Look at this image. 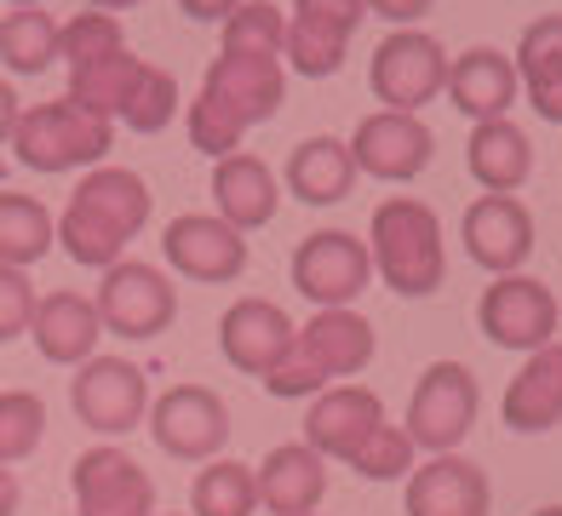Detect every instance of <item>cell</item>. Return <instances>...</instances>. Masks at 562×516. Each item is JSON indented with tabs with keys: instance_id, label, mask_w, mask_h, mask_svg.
<instances>
[{
	"instance_id": "cell-1",
	"label": "cell",
	"mask_w": 562,
	"mask_h": 516,
	"mask_svg": "<svg viewBox=\"0 0 562 516\" xmlns=\"http://www.w3.org/2000/svg\"><path fill=\"white\" fill-rule=\"evenodd\" d=\"M149 206H156V195H149V184L138 172L98 167V172L81 178V190L69 195L64 218H58V242L75 265L110 270V265H121L126 242L149 224Z\"/></svg>"
},
{
	"instance_id": "cell-2",
	"label": "cell",
	"mask_w": 562,
	"mask_h": 516,
	"mask_svg": "<svg viewBox=\"0 0 562 516\" xmlns=\"http://www.w3.org/2000/svg\"><path fill=\"white\" fill-rule=\"evenodd\" d=\"M368 258L385 276V288L402 299H430L448 276V247H442V218L425 201H379L368 224Z\"/></svg>"
},
{
	"instance_id": "cell-3",
	"label": "cell",
	"mask_w": 562,
	"mask_h": 516,
	"mask_svg": "<svg viewBox=\"0 0 562 516\" xmlns=\"http://www.w3.org/2000/svg\"><path fill=\"white\" fill-rule=\"evenodd\" d=\"M115 144V126L98 121L87 110H75L69 98H53V103H35V110L18 115V133H12V149L30 172H75V167H92L104 161Z\"/></svg>"
},
{
	"instance_id": "cell-4",
	"label": "cell",
	"mask_w": 562,
	"mask_h": 516,
	"mask_svg": "<svg viewBox=\"0 0 562 516\" xmlns=\"http://www.w3.org/2000/svg\"><path fill=\"white\" fill-rule=\"evenodd\" d=\"M476 373L465 361H430L407 402V442L425 453H453L476 425Z\"/></svg>"
},
{
	"instance_id": "cell-5",
	"label": "cell",
	"mask_w": 562,
	"mask_h": 516,
	"mask_svg": "<svg viewBox=\"0 0 562 516\" xmlns=\"http://www.w3.org/2000/svg\"><path fill=\"white\" fill-rule=\"evenodd\" d=\"M368 81H373V98L385 103V110L419 115V103H430L448 87V52L425 30H396L373 46Z\"/></svg>"
},
{
	"instance_id": "cell-6",
	"label": "cell",
	"mask_w": 562,
	"mask_h": 516,
	"mask_svg": "<svg viewBox=\"0 0 562 516\" xmlns=\"http://www.w3.org/2000/svg\"><path fill=\"white\" fill-rule=\"evenodd\" d=\"M75 419L98 436H126L149 413V379L126 356H87L69 379Z\"/></svg>"
},
{
	"instance_id": "cell-7",
	"label": "cell",
	"mask_w": 562,
	"mask_h": 516,
	"mask_svg": "<svg viewBox=\"0 0 562 516\" xmlns=\"http://www.w3.org/2000/svg\"><path fill=\"white\" fill-rule=\"evenodd\" d=\"M92 304H98L104 333H121V339H156V333H167L172 316H178L172 281L156 265H138V258L110 265L104 281H98V299Z\"/></svg>"
},
{
	"instance_id": "cell-8",
	"label": "cell",
	"mask_w": 562,
	"mask_h": 516,
	"mask_svg": "<svg viewBox=\"0 0 562 516\" xmlns=\"http://www.w3.org/2000/svg\"><path fill=\"white\" fill-rule=\"evenodd\" d=\"M368 276H373L368 242L350 236V229H316V236H304L299 253H293V288L316 310H350L362 299Z\"/></svg>"
},
{
	"instance_id": "cell-9",
	"label": "cell",
	"mask_w": 562,
	"mask_h": 516,
	"mask_svg": "<svg viewBox=\"0 0 562 516\" xmlns=\"http://www.w3.org/2000/svg\"><path fill=\"white\" fill-rule=\"evenodd\" d=\"M149 436L167 459H184V464H207L218 459L224 436H229V407L207 391V384H172L167 396L149 402Z\"/></svg>"
},
{
	"instance_id": "cell-10",
	"label": "cell",
	"mask_w": 562,
	"mask_h": 516,
	"mask_svg": "<svg viewBox=\"0 0 562 516\" xmlns=\"http://www.w3.org/2000/svg\"><path fill=\"white\" fill-rule=\"evenodd\" d=\"M476 322H482V339L488 345L533 356L557 333V299L533 276H494V288L476 304Z\"/></svg>"
},
{
	"instance_id": "cell-11",
	"label": "cell",
	"mask_w": 562,
	"mask_h": 516,
	"mask_svg": "<svg viewBox=\"0 0 562 516\" xmlns=\"http://www.w3.org/2000/svg\"><path fill=\"white\" fill-rule=\"evenodd\" d=\"M81 516H156V482L126 448H87L69 471Z\"/></svg>"
},
{
	"instance_id": "cell-12",
	"label": "cell",
	"mask_w": 562,
	"mask_h": 516,
	"mask_svg": "<svg viewBox=\"0 0 562 516\" xmlns=\"http://www.w3.org/2000/svg\"><path fill=\"white\" fill-rule=\"evenodd\" d=\"M430 149H437L430 126L419 115H396V110H373V115L356 121V133H350L356 172L379 178V184H407V178H419L430 167Z\"/></svg>"
},
{
	"instance_id": "cell-13",
	"label": "cell",
	"mask_w": 562,
	"mask_h": 516,
	"mask_svg": "<svg viewBox=\"0 0 562 516\" xmlns=\"http://www.w3.org/2000/svg\"><path fill=\"white\" fill-rule=\"evenodd\" d=\"M368 7L362 0H293L288 12V58L299 75H339L345 69V52H350V35L362 30Z\"/></svg>"
},
{
	"instance_id": "cell-14",
	"label": "cell",
	"mask_w": 562,
	"mask_h": 516,
	"mask_svg": "<svg viewBox=\"0 0 562 516\" xmlns=\"http://www.w3.org/2000/svg\"><path fill=\"white\" fill-rule=\"evenodd\" d=\"M161 253L178 276L190 281H236L247 270V236L236 224H224L218 213H184L167 224Z\"/></svg>"
},
{
	"instance_id": "cell-15",
	"label": "cell",
	"mask_w": 562,
	"mask_h": 516,
	"mask_svg": "<svg viewBox=\"0 0 562 516\" xmlns=\"http://www.w3.org/2000/svg\"><path fill=\"white\" fill-rule=\"evenodd\" d=\"M459 242L476 258L482 270L494 276H517L533 253V213L517 195H482L465 206V224H459Z\"/></svg>"
},
{
	"instance_id": "cell-16",
	"label": "cell",
	"mask_w": 562,
	"mask_h": 516,
	"mask_svg": "<svg viewBox=\"0 0 562 516\" xmlns=\"http://www.w3.org/2000/svg\"><path fill=\"white\" fill-rule=\"evenodd\" d=\"M293 316L281 304H270V299H236L224 310V322H218V350H224V361L236 373H247V379H265L281 356L293 350Z\"/></svg>"
},
{
	"instance_id": "cell-17",
	"label": "cell",
	"mask_w": 562,
	"mask_h": 516,
	"mask_svg": "<svg viewBox=\"0 0 562 516\" xmlns=\"http://www.w3.org/2000/svg\"><path fill=\"white\" fill-rule=\"evenodd\" d=\"M379 425H385V402L373 391H362V384H327L322 396H311V413H304V442L322 459H350Z\"/></svg>"
},
{
	"instance_id": "cell-18",
	"label": "cell",
	"mask_w": 562,
	"mask_h": 516,
	"mask_svg": "<svg viewBox=\"0 0 562 516\" xmlns=\"http://www.w3.org/2000/svg\"><path fill=\"white\" fill-rule=\"evenodd\" d=\"M201 92H213L224 110H236L247 126H259L281 110L288 98V75H281V58H252V52H218L201 75Z\"/></svg>"
},
{
	"instance_id": "cell-19",
	"label": "cell",
	"mask_w": 562,
	"mask_h": 516,
	"mask_svg": "<svg viewBox=\"0 0 562 516\" xmlns=\"http://www.w3.org/2000/svg\"><path fill=\"white\" fill-rule=\"evenodd\" d=\"M488 476L459 453H430L407 471V516H488Z\"/></svg>"
},
{
	"instance_id": "cell-20",
	"label": "cell",
	"mask_w": 562,
	"mask_h": 516,
	"mask_svg": "<svg viewBox=\"0 0 562 516\" xmlns=\"http://www.w3.org/2000/svg\"><path fill=\"white\" fill-rule=\"evenodd\" d=\"M30 339L46 361H58V368H81V361L98 350L104 339V322H98V304L87 293H46L35 299V316H30Z\"/></svg>"
},
{
	"instance_id": "cell-21",
	"label": "cell",
	"mask_w": 562,
	"mask_h": 516,
	"mask_svg": "<svg viewBox=\"0 0 562 516\" xmlns=\"http://www.w3.org/2000/svg\"><path fill=\"white\" fill-rule=\"evenodd\" d=\"M517 64H510V52L499 46H471V52H459V58L448 64V98H453V110L459 115H471V121H499L510 103H517Z\"/></svg>"
},
{
	"instance_id": "cell-22",
	"label": "cell",
	"mask_w": 562,
	"mask_h": 516,
	"mask_svg": "<svg viewBox=\"0 0 562 516\" xmlns=\"http://www.w3.org/2000/svg\"><path fill=\"white\" fill-rule=\"evenodd\" d=\"M252 482H259V505H270V516H311L327 494V459L311 442H281L265 453Z\"/></svg>"
},
{
	"instance_id": "cell-23",
	"label": "cell",
	"mask_w": 562,
	"mask_h": 516,
	"mask_svg": "<svg viewBox=\"0 0 562 516\" xmlns=\"http://www.w3.org/2000/svg\"><path fill=\"white\" fill-rule=\"evenodd\" d=\"M213 201H218V218L236 224L247 236V229H265L276 218L281 184H276V172L259 161V155L236 149V155H224V161H213Z\"/></svg>"
},
{
	"instance_id": "cell-24",
	"label": "cell",
	"mask_w": 562,
	"mask_h": 516,
	"mask_svg": "<svg viewBox=\"0 0 562 516\" xmlns=\"http://www.w3.org/2000/svg\"><path fill=\"white\" fill-rule=\"evenodd\" d=\"M293 345L327 373V384H334V379L362 373L373 361V327H368V316H356V310H316V316L299 327Z\"/></svg>"
},
{
	"instance_id": "cell-25",
	"label": "cell",
	"mask_w": 562,
	"mask_h": 516,
	"mask_svg": "<svg viewBox=\"0 0 562 516\" xmlns=\"http://www.w3.org/2000/svg\"><path fill=\"white\" fill-rule=\"evenodd\" d=\"M505 425L510 430H551L562 425V345H540L528 361H522V373L505 384Z\"/></svg>"
},
{
	"instance_id": "cell-26",
	"label": "cell",
	"mask_w": 562,
	"mask_h": 516,
	"mask_svg": "<svg viewBox=\"0 0 562 516\" xmlns=\"http://www.w3.org/2000/svg\"><path fill=\"white\" fill-rule=\"evenodd\" d=\"M465 161H471V178L488 195H517L533 172V144L517 121H476V133L465 144Z\"/></svg>"
},
{
	"instance_id": "cell-27",
	"label": "cell",
	"mask_w": 562,
	"mask_h": 516,
	"mask_svg": "<svg viewBox=\"0 0 562 516\" xmlns=\"http://www.w3.org/2000/svg\"><path fill=\"white\" fill-rule=\"evenodd\" d=\"M510 64H517V81L528 87V103L562 126V12H546L540 23H528Z\"/></svg>"
},
{
	"instance_id": "cell-28",
	"label": "cell",
	"mask_w": 562,
	"mask_h": 516,
	"mask_svg": "<svg viewBox=\"0 0 562 516\" xmlns=\"http://www.w3.org/2000/svg\"><path fill=\"white\" fill-rule=\"evenodd\" d=\"M350 184H356L350 144L327 138V133L293 144V155H288V190H293L304 206H334V201L350 195Z\"/></svg>"
},
{
	"instance_id": "cell-29",
	"label": "cell",
	"mask_w": 562,
	"mask_h": 516,
	"mask_svg": "<svg viewBox=\"0 0 562 516\" xmlns=\"http://www.w3.org/2000/svg\"><path fill=\"white\" fill-rule=\"evenodd\" d=\"M58 242V224L53 213L35 201V195H18V190H0V265L12 270H30L41 265Z\"/></svg>"
},
{
	"instance_id": "cell-30",
	"label": "cell",
	"mask_w": 562,
	"mask_h": 516,
	"mask_svg": "<svg viewBox=\"0 0 562 516\" xmlns=\"http://www.w3.org/2000/svg\"><path fill=\"white\" fill-rule=\"evenodd\" d=\"M0 64L12 75H41L58 64V23L41 7H12L0 18Z\"/></svg>"
},
{
	"instance_id": "cell-31",
	"label": "cell",
	"mask_w": 562,
	"mask_h": 516,
	"mask_svg": "<svg viewBox=\"0 0 562 516\" xmlns=\"http://www.w3.org/2000/svg\"><path fill=\"white\" fill-rule=\"evenodd\" d=\"M138 69H144L138 52H115V58L92 64V69H75L64 98L75 103V110L98 115V121H115L121 103H126V92H133V81H138Z\"/></svg>"
},
{
	"instance_id": "cell-32",
	"label": "cell",
	"mask_w": 562,
	"mask_h": 516,
	"mask_svg": "<svg viewBox=\"0 0 562 516\" xmlns=\"http://www.w3.org/2000/svg\"><path fill=\"white\" fill-rule=\"evenodd\" d=\"M259 511V482L241 459H207V471L190 487V516H252Z\"/></svg>"
},
{
	"instance_id": "cell-33",
	"label": "cell",
	"mask_w": 562,
	"mask_h": 516,
	"mask_svg": "<svg viewBox=\"0 0 562 516\" xmlns=\"http://www.w3.org/2000/svg\"><path fill=\"white\" fill-rule=\"evenodd\" d=\"M218 52H252V58H281L288 52V12L270 0H241L224 18V46Z\"/></svg>"
},
{
	"instance_id": "cell-34",
	"label": "cell",
	"mask_w": 562,
	"mask_h": 516,
	"mask_svg": "<svg viewBox=\"0 0 562 516\" xmlns=\"http://www.w3.org/2000/svg\"><path fill=\"white\" fill-rule=\"evenodd\" d=\"M115 52H126V35H121L115 12H81L75 23L58 30V58L69 64V75L104 64V58H115Z\"/></svg>"
},
{
	"instance_id": "cell-35",
	"label": "cell",
	"mask_w": 562,
	"mask_h": 516,
	"mask_svg": "<svg viewBox=\"0 0 562 516\" xmlns=\"http://www.w3.org/2000/svg\"><path fill=\"white\" fill-rule=\"evenodd\" d=\"M172 115H178V81H172L167 69L144 64L115 121H121V126H133V133H161V126H172Z\"/></svg>"
},
{
	"instance_id": "cell-36",
	"label": "cell",
	"mask_w": 562,
	"mask_h": 516,
	"mask_svg": "<svg viewBox=\"0 0 562 516\" xmlns=\"http://www.w3.org/2000/svg\"><path fill=\"white\" fill-rule=\"evenodd\" d=\"M46 402L35 391H0V464H18L41 448Z\"/></svg>"
},
{
	"instance_id": "cell-37",
	"label": "cell",
	"mask_w": 562,
	"mask_h": 516,
	"mask_svg": "<svg viewBox=\"0 0 562 516\" xmlns=\"http://www.w3.org/2000/svg\"><path fill=\"white\" fill-rule=\"evenodd\" d=\"M184 126H190V144H195L201 155H213V161L236 155L241 138H247V121H241L236 110H224L213 92H195V103L184 110Z\"/></svg>"
},
{
	"instance_id": "cell-38",
	"label": "cell",
	"mask_w": 562,
	"mask_h": 516,
	"mask_svg": "<svg viewBox=\"0 0 562 516\" xmlns=\"http://www.w3.org/2000/svg\"><path fill=\"white\" fill-rule=\"evenodd\" d=\"M345 464H350L356 476H368V482H396V476L414 471V442H407V430L379 425V430H373Z\"/></svg>"
},
{
	"instance_id": "cell-39",
	"label": "cell",
	"mask_w": 562,
	"mask_h": 516,
	"mask_svg": "<svg viewBox=\"0 0 562 516\" xmlns=\"http://www.w3.org/2000/svg\"><path fill=\"white\" fill-rule=\"evenodd\" d=\"M293 339H299V333H293ZM259 384H265L270 396H288V402H299V396H322V391H327V373H322L316 361L293 345V350L281 356V361H276V368H270Z\"/></svg>"
},
{
	"instance_id": "cell-40",
	"label": "cell",
	"mask_w": 562,
	"mask_h": 516,
	"mask_svg": "<svg viewBox=\"0 0 562 516\" xmlns=\"http://www.w3.org/2000/svg\"><path fill=\"white\" fill-rule=\"evenodd\" d=\"M30 316H35V281L30 270H12L0 265V345L30 333Z\"/></svg>"
},
{
	"instance_id": "cell-41",
	"label": "cell",
	"mask_w": 562,
	"mask_h": 516,
	"mask_svg": "<svg viewBox=\"0 0 562 516\" xmlns=\"http://www.w3.org/2000/svg\"><path fill=\"white\" fill-rule=\"evenodd\" d=\"M362 7H368L373 18H391V23H402V30H414V23L437 7V0H362Z\"/></svg>"
},
{
	"instance_id": "cell-42",
	"label": "cell",
	"mask_w": 562,
	"mask_h": 516,
	"mask_svg": "<svg viewBox=\"0 0 562 516\" xmlns=\"http://www.w3.org/2000/svg\"><path fill=\"white\" fill-rule=\"evenodd\" d=\"M236 7H241V0H178V12L195 18V23H224Z\"/></svg>"
},
{
	"instance_id": "cell-43",
	"label": "cell",
	"mask_w": 562,
	"mask_h": 516,
	"mask_svg": "<svg viewBox=\"0 0 562 516\" xmlns=\"http://www.w3.org/2000/svg\"><path fill=\"white\" fill-rule=\"evenodd\" d=\"M18 115H23V103H18L12 81H0V144H12V133H18Z\"/></svg>"
},
{
	"instance_id": "cell-44",
	"label": "cell",
	"mask_w": 562,
	"mask_h": 516,
	"mask_svg": "<svg viewBox=\"0 0 562 516\" xmlns=\"http://www.w3.org/2000/svg\"><path fill=\"white\" fill-rule=\"evenodd\" d=\"M0 516H18V476L0 464Z\"/></svg>"
},
{
	"instance_id": "cell-45",
	"label": "cell",
	"mask_w": 562,
	"mask_h": 516,
	"mask_svg": "<svg viewBox=\"0 0 562 516\" xmlns=\"http://www.w3.org/2000/svg\"><path fill=\"white\" fill-rule=\"evenodd\" d=\"M138 0H92V12H133Z\"/></svg>"
},
{
	"instance_id": "cell-46",
	"label": "cell",
	"mask_w": 562,
	"mask_h": 516,
	"mask_svg": "<svg viewBox=\"0 0 562 516\" xmlns=\"http://www.w3.org/2000/svg\"><path fill=\"white\" fill-rule=\"evenodd\" d=\"M533 516H562V505H540V511H533Z\"/></svg>"
},
{
	"instance_id": "cell-47",
	"label": "cell",
	"mask_w": 562,
	"mask_h": 516,
	"mask_svg": "<svg viewBox=\"0 0 562 516\" xmlns=\"http://www.w3.org/2000/svg\"><path fill=\"white\" fill-rule=\"evenodd\" d=\"M12 7H41V0H12Z\"/></svg>"
},
{
	"instance_id": "cell-48",
	"label": "cell",
	"mask_w": 562,
	"mask_h": 516,
	"mask_svg": "<svg viewBox=\"0 0 562 516\" xmlns=\"http://www.w3.org/2000/svg\"><path fill=\"white\" fill-rule=\"evenodd\" d=\"M311 516H316V511H311Z\"/></svg>"
}]
</instances>
